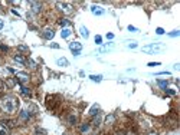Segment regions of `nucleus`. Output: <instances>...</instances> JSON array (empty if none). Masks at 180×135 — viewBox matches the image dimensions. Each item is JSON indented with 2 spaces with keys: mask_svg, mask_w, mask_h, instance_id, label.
Wrapping results in <instances>:
<instances>
[{
  "mask_svg": "<svg viewBox=\"0 0 180 135\" xmlns=\"http://www.w3.org/2000/svg\"><path fill=\"white\" fill-rule=\"evenodd\" d=\"M0 108L6 114H15L19 109V99L13 95H6L0 99Z\"/></svg>",
  "mask_w": 180,
  "mask_h": 135,
  "instance_id": "nucleus-1",
  "label": "nucleus"
},
{
  "mask_svg": "<svg viewBox=\"0 0 180 135\" xmlns=\"http://www.w3.org/2000/svg\"><path fill=\"white\" fill-rule=\"evenodd\" d=\"M56 7L59 9L62 13H65V15H72V13H74V6H72L71 3H66V2H58Z\"/></svg>",
  "mask_w": 180,
  "mask_h": 135,
  "instance_id": "nucleus-2",
  "label": "nucleus"
},
{
  "mask_svg": "<svg viewBox=\"0 0 180 135\" xmlns=\"http://www.w3.org/2000/svg\"><path fill=\"white\" fill-rule=\"evenodd\" d=\"M163 48H164L163 45L153 43V45L144 46V48H143V52H144V53H157V52H160V50H163Z\"/></svg>",
  "mask_w": 180,
  "mask_h": 135,
  "instance_id": "nucleus-3",
  "label": "nucleus"
},
{
  "mask_svg": "<svg viewBox=\"0 0 180 135\" xmlns=\"http://www.w3.org/2000/svg\"><path fill=\"white\" fill-rule=\"evenodd\" d=\"M58 96H53V95H48L46 96V106L48 109H55L58 105H59V101H56Z\"/></svg>",
  "mask_w": 180,
  "mask_h": 135,
  "instance_id": "nucleus-4",
  "label": "nucleus"
},
{
  "mask_svg": "<svg viewBox=\"0 0 180 135\" xmlns=\"http://www.w3.org/2000/svg\"><path fill=\"white\" fill-rule=\"evenodd\" d=\"M69 49L72 50L74 56H79V55H81V50H82V43H79V42H72V43H69Z\"/></svg>",
  "mask_w": 180,
  "mask_h": 135,
  "instance_id": "nucleus-5",
  "label": "nucleus"
},
{
  "mask_svg": "<svg viewBox=\"0 0 180 135\" xmlns=\"http://www.w3.org/2000/svg\"><path fill=\"white\" fill-rule=\"evenodd\" d=\"M16 79H17L19 85L25 86V85L29 82V75H27L26 72H17V73H16Z\"/></svg>",
  "mask_w": 180,
  "mask_h": 135,
  "instance_id": "nucleus-6",
  "label": "nucleus"
},
{
  "mask_svg": "<svg viewBox=\"0 0 180 135\" xmlns=\"http://www.w3.org/2000/svg\"><path fill=\"white\" fill-rule=\"evenodd\" d=\"M29 6H30V9H32V12H33V13H39V12H41V9H42V3H41V2H29Z\"/></svg>",
  "mask_w": 180,
  "mask_h": 135,
  "instance_id": "nucleus-7",
  "label": "nucleus"
},
{
  "mask_svg": "<svg viewBox=\"0 0 180 135\" xmlns=\"http://www.w3.org/2000/svg\"><path fill=\"white\" fill-rule=\"evenodd\" d=\"M42 36H43V39H46V40H51V39H53V36H55V32H53L52 29H45L42 32Z\"/></svg>",
  "mask_w": 180,
  "mask_h": 135,
  "instance_id": "nucleus-8",
  "label": "nucleus"
},
{
  "mask_svg": "<svg viewBox=\"0 0 180 135\" xmlns=\"http://www.w3.org/2000/svg\"><path fill=\"white\" fill-rule=\"evenodd\" d=\"M91 12H92V15H95V16H102L104 15V9L98 7V6H92V7H91Z\"/></svg>",
  "mask_w": 180,
  "mask_h": 135,
  "instance_id": "nucleus-9",
  "label": "nucleus"
},
{
  "mask_svg": "<svg viewBox=\"0 0 180 135\" xmlns=\"http://www.w3.org/2000/svg\"><path fill=\"white\" fill-rule=\"evenodd\" d=\"M19 91H20V94L25 95V96H30V95H32V92H30L29 88L23 86V85H20V86H19Z\"/></svg>",
  "mask_w": 180,
  "mask_h": 135,
  "instance_id": "nucleus-10",
  "label": "nucleus"
},
{
  "mask_svg": "<svg viewBox=\"0 0 180 135\" xmlns=\"http://www.w3.org/2000/svg\"><path fill=\"white\" fill-rule=\"evenodd\" d=\"M0 135H10V131H9V128L6 127L4 124H0Z\"/></svg>",
  "mask_w": 180,
  "mask_h": 135,
  "instance_id": "nucleus-11",
  "label": "nucleus"
},
{
  "mask_svg": "<svg viewBox=\"0 0 180 135\" xmlns=\"http://www.w3.org/2000/svg\"><path fill=\"white\" fill-rule=\"evenodd\" d=\"M69 35H71V27H64V29H62V32H61V36H62V38H65V39H66Z\"/></svg>",
  "mask_w": 180,
  "mask_h": 135,
  "instance_id": "nucleus-12",
  "label": "nucleus"
},
{
  "mask_svg": "<svg viewBox=\"0 0 180 135\" xmlns=\"http://www.w3.org/2000/svg\"><path fill=\"white\" fill-rule=\"evenodd\" d=\"M13 59H15L16 62H19V63H22V65L26 63V59H25V58H23L22 55H15V56H13Z\"/></svg>",
  "mask_w": 180,
  "mask_h": 135,
  "instance_id": "nucleus-13",
  "label": "nucleus"
},
{
  "mask_svg": "<svg viewBox=\"0 0 180 135\" xmlns=\"http://www.w3.org/2000/svg\"><path fill=\"white\" fill-rule=\"evenodd\" d=\"M2 124H4L7 128H15L16 125H17V124H16V121H12V119H9V121H3Z\"/></svg>",
  "mask_w": 180,
  "mask_h": 135,
  "instance_id": "nucleus-14",
  "label": "nucleus"
},
{
  "mask_svg": "<svg viewBox=\"0 0 180 135\" xmlns=\"http://www.w3.org/2000/svg\"><path fill=\"white\" fill-rule=\"evenodd\" d=\"M56 63L59 65V66H68L69 62H68V59H65V58H59V59L56 60Z\"/></svg>",
  "mask_w": 180,
  "mask_h": 135,
  "instance_id": "nucleus-15",
  "label": "nucleus"
},
{
  "mask_svg": "<svg viewBox=\"0 0 180 135\" xmlns=\"http://www.w3.org/2000/svg\"><path fill=\"white\" fill-rule=\"evenodd\" d=\"M92 125H94V127H100V125H101V116L95 115L94 119H92Z\"/></svg>",
  "mask_w": 180,
  "mask_h": 135,
  "instance_id": "nucleus-16",
  "label": "nucleus"
},
{
  "mask_svg": "<svg viewBox=\"0 0 180 135\" xmlns=\"http://www.w3.org/2000/svg\"><path fill=\"white\" fill-rule=\"evenodd\" d=\"M98 111H100V106H98V105H94L92 108L90 109V115H91V116L98 115Z\"/></svg>",
  "mask_w": 180,
  "mask_h": 135,
  "instance_id": "nucleus-17",
  "label": "nucleus"
},
{
  "mask_svg": "<svg viewBox=\"0 0 180 135\" xmlns=\"http://www.w3.org/2000/svg\"><path fill=\"white\" fill-rule=\"evenodd\" d=\"M29 116H30V112H27V111H22V112H20V119L22 121H27Z\"/></svg>",
  "mask_w": 180,
  "mask_h": 135,
  "instance_id": "nucleus-18",
  "label": "nucleus"
},
{
  "mask_svg": "<svg viewBox=\"0 0 180 135\" xmlns=\"http://www.w3.org/2000/svg\"><path fill=\"white\" fill-rule=\"evenodd\" d=\"M90 128H91L90 124H82L79 129H81V132H82V134H86V132H90Z\"/></svg>",
  "mask_w": 180,
  "mask_h": 135,
  "instance_id": "nucleus-19",
  "label": "nucleus"
},
{
  "mask_svg": "<svg viewBox=\"0 0 180 135\" xmlns=\"http://www.w3.org/2000/svg\"><path fill=\"white\" fill-rule=\"evenodd\" d=\"M59 25H61V26H66V27H69V26H71V22H69V20H68V19H61L59 20Z\"/></svg>",
  "mask_w": 180,
  "mask_h": 135,
  "instance_id": "nucleus-20",
  "label": "nucleus"
},
{
  "mask_svg": "<svg viewBox=\"0 0 180 135\" xmlns=\"http://www.w3.org/2000/svg\"><path fill=\"white\" fill-rule=\"evenodd\" d=\"M90 79H91V81H94V82H101V81H102V76H101V75H91Z\"/></svg>",
  "mask_w": 180,
  "mask_h": 135,
  "instance_id": "nucleus-21",
  "label": "nucleus"
},
{
  "mask_svg": "<svg viewBox=\"0 0 180 135\" xmlns=\"http://www.w3.org/2000/svg\"><path fill=\"white\" fill-rule=\"evenodd\" d=\"M81 35H82L84 38H88V36H90V32H88V29H86V27H84V26H81Z\"/></svg>",
  "mask_w": 180,
  "mask_h": 135,
  "instance_id": "nucleus-22",
  "label": "nucleus"
},
{
  "mask_svg": "<svg viewBox=\"0 0 180 135\" xmlns=\"http://www.w3.org/2000/svg\"><path fill=\"white\" fill-rule=\"evenodd\" d=\"M68 121H69V124H71V125H75L76 121H78V118H76L75 115H71L69 118H68Z\"/></svg>",
  "mask_w": 180,
  "mask_h": 135,
  "instance_id": "nucleus-23",
  "label": "nucleus"
},
{
  "mask_svg": "<svg viewBox=\"0 0 180 135\" xmlns=\"http://www.w3.org/2000/svg\"><path fill=\"white\" fill-rule=\"evenodd\" d=\"M157 85L161 89H166V88H167V82H164V81H157Z\"/></svg>",
  "mask_w": 180,
  "mask_h": 135,
  "instance_id": "nucleus-24",
  "label": "nucleus"
},
{
  "mask_svg": "<svg viewBox=\"0 0 180 135\" xmlns=\"http://www.w3.org/2000/svg\"><path fill=\"white\" fill-rule=\"evenodd\" d=\"M17 49H19V50H22V52H29V48H27V46H25V45H19V46H17Z\"/></svg>",
  "mask_w": 180,
  "mask_h": 135,
  "instance_id": "nucleus-25",
  "label": "nucleus"
},
{
  "mask_svg": "<svg viewBox=\"0 0 180 135\" xmlns=\"http://www.w3.org/2000/svg\"><path fill=\"white\" fill-rule=\"evenodd\" d=\"M113 45H108V46H102V48H100V53H104V52H107L109 48H111Z\"/></svg>",
  "mask_w": 180,
  "mask_h": 135,
  "instance_id": "nucleus-26",
  "label": "nucleus"
},
{
  "mask_svg": "<svg viewBox=\"0 0 180 135\" xmlns=\"http://www.w3.org/2000/svg\"><path fill=\"white\" fill-rule=\"evenodd\" d=\"M179 35H180L179 30H173V32H170V33H169V36H172V38H176V36H179Z\"/></svg>",
  "mask_w": 180,
  "mask_h": 135,
  "instance_id": "nucleus-27",
  "label": "nucleus"
},
{
  "mask_svg": "<svg viewBox=\"0 0 180 135\" xmlns=\"http://www.w3.org/2000/svg\"><path fill=\"white\" fill-rule=\"evenodd\" d=\"M95 43H97V45H101V43H102V38H101V36H95Z\"/></svg>",
  "mask_w": 180,
  "mask_h": 135,
  "instance_id": "nucleus-28",
  "label": "nucleus"
},
{
  "mask_svg": "<svg viewBox=\"0 0 180 135\" xmlns=\"http://www.w3.org/2000/svg\"><path fill=\"white\" fill-rule=\"evenodd\" d=\"M35 134H36V135H46V131H43V129H36Z\"/></svg>",
  "mask_w": 180,
  "mask_h": 135,
  "instance_id": "nucleus-29",
  "label": "nucleus"
},
{
  "mask_svg": "<svg viewBox=\"0 0 180 135\" xmlns=\"http://www.w3.org/2000/svg\"><path fill=\"white\" fill-rule=\"evenodd\" d=\"M156 33H157V35H163V33H164V30L161 29V27H157V29H156Z\"/></svg>",
  "mask_w": 180,
  "mask_h": 135,
  "instance_id": "nucleus-30",
  "label": "nucleus"
},
{
  "mask_svg": "<svg viewBox=\"0 0 180 135\" xmlns=\"http://www.w3.org/2000/svg\"><path fill=\"white\" fill-rule=\"evenodd\" d=\"M128 48H137V43L135 42H128Z\"/></svg>",
  "mask_w": 180,
  "mask_h": 135,
  "instance_id": "nucleus-31",
  "label": "nucleus"
},
{
  "mask_svg": "<svg viewBox=\"0 0 180 135\" xmlns=\"http://www.w3.org/2000/svg\"><path fill=\"white\" fill-rule=\"evenodd\" d=\"M0 50H4V52H7V46H3V45H0Z\"/></svg>",
  "mask_w": 180,
  "mask_h": 135,
  "instance_id": "nucleus-32",
  "label": "nucleus"
},
{
  "mask_svg": "<svg viewBox=\"0 0 180 135\" xmlns=\"http://www.w3.org/2000/svg\"><path fill=\"white\" fill-rule=\"evenodd\" d=\"M128 30H130V32H137V29H135L134 26H128Z\"/></svg>",
  "mask_w": 180,
  "mask_h": 135,
  "instance_id": "nucleus-33",
  "label": "nucleus"
},
{
  "mask_svg": "<svg viewBox=\"0 0 180 135\" xmlns=\"http://www.w3.org/2000/svg\"><path fill=\"white\" fill-rule=\"evenodd\" d=\"M158 65H160L158 62H157V63H156V62H150V63H148V66H158Z\"/></svg>",
  "mask_w": 180,
  "mask_h": 135,
  "instance_id": "nucleus-34",
  "label": "nucleus"
},
{
  "mask_svg": "<svg viewBox=\"0 0 180 135\" xmlns=\"http://www.w3.org/2000/svg\"><path fill=\"white\" fill-rule=\"evenodd\" d=\"M107 38H108V39H114V35L113 33H107Z\"/></svg>",
  "mask_w": 180,
  "mask_h": 135,
  "instance_id": "nucleus-35",
  "label": "nucleus"
},
{
  "mask_svg": "<svg viewBox=\"0 0 180 135\" xmlns=\"http://www.w3.org/2000/svg\"><path fill=\"white\" fill-rule=\"evenodd\" d=\"M51 46H52V48H55V49H58V48H59V45H58V43H52V45H51Z\"/></svg>",
  "mask_w": 180,
  "mask_h": 135,
  "instance_id": "nucleus-36",
  "label": "nucleus"
},
{
  "mask_svg": "<svg viewBox=\"0 0 180 135\" xmlns=\"http://www.w3.org/2000/svg\"><path fill=\"white\" fill-rule=\"evenodd\" d=\"M174 69H176V71H179V69H180V65L176 63V65H174Z\"/></svg>",
  "mask_w": 180,
  "mask_h": 135,
  "instance_id": "nucleus-37",
  "label": "nucleus"
},
{
  "mask_svg": "<svg viewBox=\"0 0 180 135\" xmlns=\"http://www.w3.org/2000/svg\"><path fill=\"white\" fill-rule=\"evenodd\" d=\"M115 135H127V134H125V132H123V131H120V132H117Z\"/></svg>",
  "mask_w": 180,
  "mask_h": 135,
  "instance_id": "nucleus-38",
  "label": "nucleus"
},
{
  "mask_svg": "<svg viewBox=\"0 0 180 135\" xmlns=\"http://www.w3.org/2000/svg\"><path fill=\"white\" fill-rule=\"evenodd\" d=\"M3 29V22H2V20H0V30Z\"/></svg>",
  "mask_w": 180,
  "mask_h": 135,
  "instance_id": "nucleus-39",
  "label": "nucleus"
},
{
  "mask_svg": "<svg viewBox=\"0 0 180 135\" xmlns=\"http://www.w3.org/2000/svg\"><path fill=\"white\" fill-rule=\"evenodd\" d=\"M2 88H3V83H2V81H0V91H2Z\"/></svg>",
  "mask_w": 180,
  "mask_h": 135,
  "instance_id": "nucleus-40",
  "label": "nucleus"
},
{
  "mask_svg": "<svg viewBox=\"0 0 180 135\" xmlns=\"http://www.w3.org/2000/svg\"><path fill=\"white\" fill-rule=\"evenodd\" d=\"M148 135H157V134H156V132H151V134H148Z\"/></svg>",
  "mask_w": 180,
  "mask_h": 135,
  "instance_id": "nucleus-41",
  "label": "nucleus"
},
{
  "mask_svg": "<svg viewBox=\"0 0 180 135\" xmlns=\"http://www.w3.org/2000/svg\"><path fill=\"white\" fill-rule=\"evenodd\" d=\"M0 10H2V7H0Z\"/></svg>",
  "mask_w": 180,
  "mask_h": 135,
  "instance_id": "nucleus-42",
  "label": "nucleus"
}]
</instances>
